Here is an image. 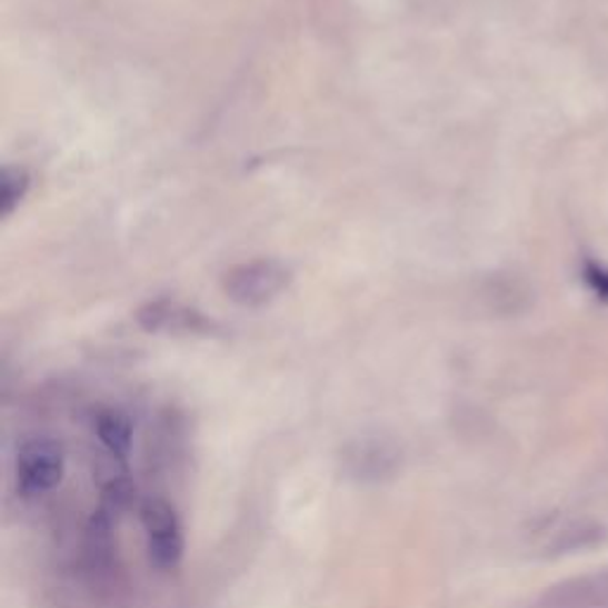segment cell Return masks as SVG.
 Segmentation results:
<instances>
[{"instance_id":"4","label":"cell","mask_w":608,"mask_h":608,"mask_svg":"<svg viewBox=\"0 0 608 608\" xmlns=\"http://www.w3.org/2000/svg\"><path fill=\"white\" fill-rule=\"evenodd\" d=\"M93 436L102 451L129 461L133 449V423L121 409H100L93 419Z\"/></svg>"},{"instance_id":"2","label":"cell","mask_w":608,"mask_h":608,"mask_svg":"<svg viewBox=\"0 0 608 608\" xmlns=\"http://www.w3.org/2000/svg\"><path fill=\"white\" fill-rule=\"evenodd\" d=\"M143 545L150 566L158 572L179 570L186 556L183 520L162 495H150L138 504Z\"/></svg>"},{"instance_id":"3","label":"cell","mask_w":608,"mask_h":608,"mask_svg":"<svg viewBox=\"0 0 608 608\" xmlns=\"http://www.w3.org/2000/svg\"><path fill=\"white\" fill-rule=\"evenodd\" d=\"M288 283V269L278 262H250L226 273V292L238 305L259 307L276 298Z\"/></svg>"},{"instance_id":"5","label":"cell","mask_w":608,"mask_h":608,"mask_svg":"<svg viewBox=\"0 0 608 608\" xmlns=\"http://www.w3.org/2000/svg\"><path fill=\"white\" fill-rule=\"evenodd\" d=\"M29 179L24 171L8 169L3 173V188H0V205H3V215H10L17 205L27 196Z\"/></svg>"},{"instance_id":"6","label":"cell","mask_w":608,"mask_h":608,"mask_svg":"<svg viewBox=\"0 0 608 608\" xmlns=\"http://www.w3.org/2000/svg\"><path fill=\"white\" fill-rule=\"evenodd\" d=\"M582 281L601 302L608 305V267L595 262V259H587L582 265Z\"/></svg>"},{"instance_id":"1","label":"cell","mask_w":608,"mask_h":608,"mask_svg":"<svg viewBox=\"0 0 608 608\" xmlns=\"http://www.w3.org/2000/svg\"><path fill=\"white\" fill-rule=\"evenodd\" d=\"M64 445L53 436H29L14 455V490L24 501L53 495L64 478Z\"/></svg>"}]
</instances>
